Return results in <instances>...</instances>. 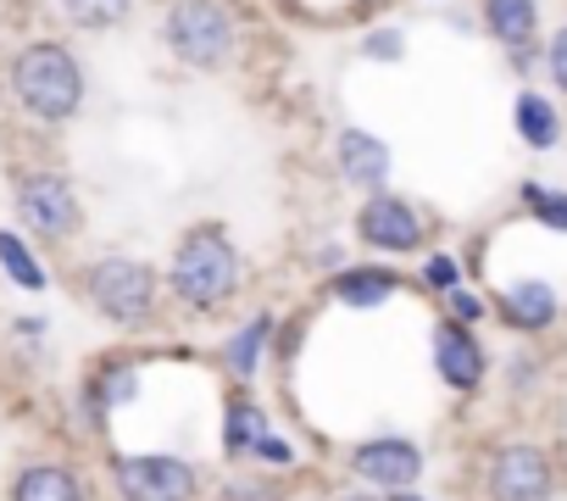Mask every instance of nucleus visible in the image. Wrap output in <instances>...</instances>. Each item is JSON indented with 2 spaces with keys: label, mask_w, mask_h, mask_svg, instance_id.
Masks as SVG:
<instances>
[{
  "label": "nucleus",
  "mask_w": 567,
  "mask_h": 501,
  "mask_svg": "<svg viewBox=\"0 0 567 501\" xmlns=\"http://www.w3.org/2000/svg\"><path fill=\"white\" fill-rule=\"evenodd\" d=\"M12 90H18V101L34 112V117H45V123H68L73 112H79V101H84V73H79V62H73V51L68 45H29L18 62H12Z\"/></svg>",
  "instance_id": "obj_1"
},
{
  "label": "nucleus",
  "mask_w": 567,
  "mask_h": 501,
  "mask_svg": "<svg viewBox=\"0 0 567 501\" xmlns=\"http://www.w3.org/2000/svg\"><path fill=\"white\" fill-rule=\"evenodd\" d=\"M173 290H178L189 307H200V313L223 307V301L239 290V250L228 245L223 228H195V234L178 245Z\"/></svg>",
  "instance_id": "obj_2"
},
{
  "label": "nucleus",
  "mask_w": 567,
  "mask_h": 501,
  "mask_svg": "<svg viewBox=\"0 0 567 501\" xmlns=\"http://www.w3.org/2000/svg\"><path fill=\"white\" fill-rule=\"evenodd\" d=\"M90 301L101 318H112L117 329H145L156 313V274L145 263L128 257H106L90 268Z\"/></svg>",
  "instance_id": "obj_3"
},
{
  "label": "nucleus",
  "mask_w": 567,
  "mask_h": 501,
  "mask_svg": "<svg viewBox=\"0 0 567 501\" xmlns=\"http://www.w3.org/2000/svg\"><path fill=\"white\" fill-rule=\"evenodd\" d=\"M162 40L189 68H217L234 51V18L217 7V0H178V7L167 12V23H162Z\"/></svg>",
  "instance_id": "obj_4"
},
{
  "label": "nucleus",
  "mask_w": 567,
  "mask_h": 501,
  "mask_svg": "<svg viewBox=\"0 0 567 501\" xmlns=\"http://www.w3.org/2000/svg\"><path fill=\"white\" fill-rule=\"evenodd\" d=\"M117 495L123 501H195V468L162 451L117 457Z\"/></svg>",
  "instance_id": "obj_5"
},
{
  "label": "nucleus",
  "mask_w": 567,
  "mask_h": 501,
  "mask_svg": "<svg viewBox=\"0 0 567 501\" xmlns=\"http://www.w3.org/2000/svg\"><path fill=\"white\" fill-rule=\"evenodd\" d=\"M550 457L539 446H501L489 457V501H550Z\"/></svg>",
  "instance_id": "obj_6"
},
{
  "label": "nucleus",
  "mask_w": 567,
  "mask_h": 501,
  "mask_svg": "<svg viewBox=\"0 0 567 501\" xmlns=\"http://www.w3.org/2000/svg\"><path fill=\"white\" fill-rule=\"evenodd\" d=\"M18 212L34 234L56 239V234H73L79 228V195L62 173H29L18 184Z\"/></svg>",
  "instance_id": "obj_7"
},
{
  "label": "nucleus",
  "mask_w": 567,
  "mask_h": 501,
  "mask_svg": "<svg viewBox=\"0 0 567 501\" xmlns=\"http://www.w3.org/2000/svg\"><path fill=\"white\" fill-rule=\"evenodd\" d=\"M351 468L379 484V490H412L417 473H423V451L412 440H395V434H379V440H362L351 451Z\"/></svg>",
  "instance_id": "obj_8"
},
{
  "label": "nucleus",
  "mask_w": 567,
  "mask_h": 501,
  "mask_svg": "<svg viewBox=\"0 0 567 501\" xmlns=\"http://www.w3.org/2000/svg\"><path fill=\"white\" fill-rule=\"evenodd\" d=\"M357 234L373 245V250H417L423 239V217L401 201V195H373L357 217Z\"/></svg>",
  "instance_id": "obj_9"
},
{
  "label": "nucleus",
  "mask_w": 567,
  "mask_h": 501,
  "mask_svg": "<svg viewBox=\"0 0 567 501\" xmlns=\"http://www.w3.org/2000/svg\"><path fill=\"white\" fill-rule=\"evenodd\" d=\"M434 368H440V379L451 385V390H478L484 385V351H478V340L462 329V324H440V335H434Z\"/></svg>",
  "instance_id": "obj_10"
},
{
  "label": "nucleus",
  "mask_w": 567,
  "mask_h": 501,
  "mask_svg": "<svg viewBox=\"0 0 567 501\" xmlns=\"http://www.w3.org/2000/svg\"><path fill=\"white\" fill-rule=\"evenodd\" d=\"M340 173H346L351 184H362V190L384 184V173H390V145L373 140V134H362V129H346V134H340Z\"/></svg>",
  "instance_id": "obj_11"
},
{
  "label": "nucleus",
  "mask_w": 567,
  "mask_h": 501,
  "mask_svg": "<svg viewBox=\"0 0 567 501\" xmlns=\"http://www.w3.org/2000/svg\"><path fill=\"white\" fill-rule=\"evenodd\" d=\"M501 313H506L512 329H545L556 318V290L539 285V279H523V285H512L501 296Z\"/></svg>",
  "instance_id": "obj_12"
},
{
  "label": "nucleus",
  "mask_w": 567,
  "mask_h": 501,
  "mask_svg": "<svg viewBox=\"0 0 567 501\" xmlns=\"http://www.w3.org/2000/svg\"><path fill=\"white\" fill-rule=\"evenodd\" d=\"M12 501H84V484H79V473L62 468V462H34V468L18 479Z\"/></svg>",
  "instance_id": "obj_13"
},
{
  "label": "nucleus",
  "mask_w": 567,
  "mask_h": 501,
  "mask_svg": "<svg viewBox=\"0 0 567 501\" xmlns=\"http://www.w3.org/2000/svg\"><path fill=\"white\" fill-rule=\"evenodd\" d=\"M484 23L501 45H528L539 12H534V0H484Z\"/></svg>",
  "instance_id": "obj_14"
},
{
  "label": "nucleus",
  "mask_w": 567,
  "mask_h": 501,
  "mask_svg": "<svg viewBox=\"0 0 567 501\" xmlns=\"http://www.w3.org/2000/svg\"><path fill=\"white\" fill-rule=\"evenodd\" d=\"M261 440H267V412H261L256 401L234 396V401H228V418H223V446H228V457H245V451H256Z\"/></svg>",
  "instance_id": "obj_15"
},
{
  "label": "nucleus",
  "mask_w": 567,
  "mask_h": 501,
  "mask_svg": "<svg viewBox=\"0 0 567 501\" xmlns=\"http://www.w3.org/2000/svg\"><path fill=\"white\" fill-rule=\"evenodd\" d=\"M334 296H340L346 307H379V301L395 296V274H390V268H351V274H340Z\"/></svg>",
  "instance_id": "obj_16"
},
{
  "label": "nucleus",
  "mask_w": 567,
  "mask_h": 501,
  "mask_svg": "<svg viewBox=\"0 0 567 501\" xmlns=\"http://www.w3.org/2000/svg\"><path fill=\"white\" fill-rule=\"evenodd\" d=\"M267 340H272V318H250V324L223 346V362H228L239 379H250V374H256V362H261V351H267Z\"/></svg>",
  "instance_id": "obj_17"
},
{
  "label": "nucleus",
  "mask_w": 567,
  "mask_h": 501,
  "mask_svg": "<svg viewBox=\"0 0 567 501\" xmlns=\"http://www.w3.org/2000/svg\"><path fill=\"white\" fill-rule=\"evenodd\" d=\"M517 134H523L534 151L556 145L561 123H556V112H550V101H545V95H517Z\"/></svg>",
  "instance_id": "obj_18"
},
{
  "label": "nucleus",
  "mask_w": 567,
  "mask_h": 501,
  "mask_svg": "<svg viewBox=\"0 0 567 501\" xmlns=\"http://www.w3.org/2000/svg\"><path fill=\"white\" fill-rule=\"evenodd\" d=\"M0 268H7L23 290H45V268L34 263V250L18 234H0Z\"/></svg>",
  "instance_id": "obj_19"
},
{
  "label": "nucleus",
  "mask_w": 567,
  "mask_h": 501,
  "mask_svg": "<svg viewBox=\"0 0 567 501\" xmlns=\"http://www.w3.org/2000/svg\"><path fill=\"white\" fill-rule=\"evenodd\" d=\"M62 7L79 29H117L134 12V0H62Z\"/></svg>",
  "instance_id": "obj_20"
},
{
  "label": "nucleus",
  "mask_w": 567,
  "mask_h": 501,
  "mask_svg": "<svg viewBox=\"0 0 567 501\" xmlns=\"http://www.w3.org/2000/svg\"><path fill=\"white\" fill-rule=\"evenodd\" d=\"M134 390H140V374L117 362V368H112V374L101 379V390H95V412L106 418V412H112L117 401H134Z\"/></svg>",
  "instance_id": "obj_21"
},
{
  "label": "nucleus",
  "mask_w": 567,
  "mask_h": 501,
  "mask_svg": "<svg viewBox=\"0 0 567 501\" xmlns=\"http://www.w3.org/2000/svg\"><path fill=\"white\" fill-rule=\"evenodd\" d=\"M523 195L534 201V212H539L545 223H556V228H567V195H550V190H534V184H528Z\"/></svg>",
  "instance_id": "obj_22"
},
{
  "label": "nucleus",
  "mask_w": 567,
  "mask_h": 501,
  "mask_svg": "<svg viewBox=\"0 0 567 501\" xmlns=\"http://www.w3.org/2000/svg\"><path fill=\"white\" fill-rule=\"evenodd\" d=\"M368 57H401L406 51V40L395 34V29H384V34H368V45H362Z\"/></svg>",
  "instance_id": "obj_23"
},
{
  "label": "nucleus",
  "mask_w": 567,
  "mask_h": 501,
  "mask_svg": "<svg viewBox=\"0 0 567 501\" xmlns=\"http://www.w3.org/2000/svg\"><path fill=\"white\" fill-rule=\"evenodd\" d=\"M429 285H434V290H456V263H451V257H434V263H429Z\"/></svg>",
  "instance_id": "obj_24"
},
{
  "label": "nucleus",
  "mask_w": 567,
  "mask_h": 501,
  "mask_svg": "<svg viewBox=\"0 0 567 501\" xmlns=\"http://www.w3.org/2000/svg\"><path fill=\"white\" fill-rule=\"evenodd\" d=\"M550 73H556V84L567 90V29L550 40Z\"/></svg>",
  "instance_id": "obj_25"
},
{
  "label": "nucleus",
  "mask_w": 567,
  "mask_h": 501,
  "mask_svg": "<svg viewBox=\"0 0 567 501\" xmlns=\"http://www.w3.org/2000/svg\"><path fill=\"white\" fill-rule=\"evenodd\" d=\"M451 313H456V324H473V318H478L484 307H478V301H473L467 290H451Z\"/></svg>",
  "instance_id": "obj_26"
},
{
  "label": "nucleus",
  "mask_w": 567,
  "mask_h": 501,
  "mask_svg": "<svg viewBox=\"0 0 567 501\" xmlns=\"http://www.w3.org/2000/svg\"><path fill=\"white\" fill-rule=\"evenodd\" d=\"M256 457H267V462H290V446H284V440H272V434H267V440L256 446Z\"/></svg>",
  "instance_id": "obj_27"
},
{
  "label": "nucleus",
  "mask_w": 567,
  "mask_h": 501,
  "mask_svg": "<svg viewBox=\"0 0 567 501\" xmlns=\"http://www.w3.org/2000/svg\"><path fill=\"white\" fill-rule=\"evenodd\" d=\"M228 501H272V495H261V490H234Z\"/></svg>",
  "instance_id": "obj_28"
},
{
  "label": "nucleus",
  "mask_w": 567,
  "mask_h": 501,
  "mask_svg": "<svg viewBox=\"0 0 567 501\" xmlns=\"http://www.w3.org/2000/svg\"><path fill=\"white\" fill-rule=\"evenodd\" d=\"M334 501H379V495H334Z\"/></svg>",
  "instance_id": "obj_29"
},
{
  "label": "nucleus",
  "mask_w": 567,
  "mask_h": 501,
  "mask_svg": "<svg viewBox=\"0 0 567 501\" xmlns=\"http://www.w3.org/2000/svg\"><path fill=\"white\" fill-rule=\"evenodd\" d=\"M395 501H417V495H412V490H395Z\"/></svg>",
  "instance_id": "obj_30"
}]
</instances>
